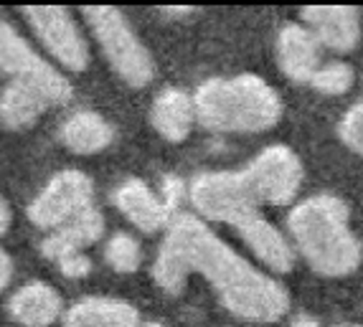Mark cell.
<instances>
[{
    "label": "cell",
    "instance_id": "6da1fadb",
    "mask_svg": "<svg viewBox=\"0 0 363 327\" xmlns=\"http://www.w3.org/2000/svg\"><path fill=\"white\" fill-rule=\"evenodd\" d=\"M191 274L206 279L221 304L239 320L269 325L290 312V292L277 277L236 254L206 221L181 213L157 248L152 282L168 294H178Z\"/></svg>",
    "mask_w": 363,
    "mask_h": 327
},
{
    "label": "cell",
    "instance_id": "7a4b0ae2",
    "mask_svg": "<svg viewBox=\"0 0 363 327\" xmlns=\"http://www.w3.org/2000/svg\"><path fill=\"white\" fill-rule=\"evenodd\" d=\"M287 231L297 254L315 274L340 279L363 261V243L351 229V208L333 193H318L292 206Z\"/></svg>",
    "mask_w": 363,
    "mask_h": 327
},
{
    "label": "cell",
    "instance_id": "3957f363",
    "mask_svg": "<svg viewBox=\"0 0 363 327\" xmlns=\"http://www.w3.org/2000/svg\"><path fill=\"white\" fill-rule=\"evenodd\" d=\"M194 102L201 127L221 134L264 132L282 120V99L257 74L206 79L196 89Z\"/></svg>",
    "mask_w": 363,
    "mask_h": 327
},
{
    "label": "cell",
    "instance_id": "277c9868",
    "mask_svg": "<svg viewBox=\"0 0 363 327\" xmlns=\"http://www.w3.org/2000/svg\"><path fill=\"white\" fill-rule=\"evenodd\" d=\"M82 11H84L89 28L94 30L99 49L104 51L109 67L115 69L117 76L128 81L130 86L150 84L155 76V61L130 25L128 16L120 8L109 6H86Z\"/></svg>",
    "mask_w": 363,
    "mask_h": 327
},
{
    "label": "cell",
    "instance_id": "5b68a950",
    "mask_svg": "<svg viewBox=\"0 0 363 327\" xmlns=\"http://www.w3.org/2000/svg\"><path fill=\"white\" fill-rule=\"evenodd\" d=\"M188 198L201 221L242 229L247 221L262 216L259 200L249 185L244 170H206L191 180Z\"/></svg>",
    "mask_w": 363,
    "mask_h": 327
},
{
    "label": "cell",
    "instance_id": "8992f818",
    "mask_svg": "<svg viewBox=\"0 0 363 327\" xmlns=\"http://www.w3.org/2000/svg\"><path fill=\"white\" fill-rule=\"evenodd\" d=\"M244 176L255 190L259 206H287L297 198L305 180L303 160L287 145H267L244 165Z\"/></svg>",
    "mask_w": 363,
    "mask_h": 327
},
{
    "label": "cell",
    "instance_id": "52a82bcc",
    "mask_svg": "<svg viewBox=\"0 0 363 327\" xmlns=\"http://www.w3.org/2000/svg\"><path fill=\"white\" fill-rule=\"evenodd\" d=\"M91 206H94L91 178L82 170H61L28 206V218L38 229L56 231Z\"/></svg>",
    "mask_w": 363,
    "mask_h": 327
},
{
    "label": "cell",
    "instance_id": "ba28073f",
    "mask_svg": "<svg viewBox=\"0 0 363 327\" xmlns=\"http://www.w3.org/2000/svg\"><path fill=\"white\" fill-rule=\"evenodd\" d=\"M23 16L33 28L36 38L43 43L61 67L69 71H84L89 67V46L79 25L61 6H26Z\"/></svg>",
    "mask_w": 363,
    "mask_h": 327
},
{
    "label": "cell",
    "instance_id": "9c48e42d",
    "mask_svg": "<svg viewBox=\"0 0 363 327\" xmlns=\"http://www.w3.org/2000/svg\"><path fill=\"white\" fill-rule=\"evenodd\" d=\"M274 56L279 71L290 81L310 84L318 69L323 67V46L313 36V30L300 23H285L274 38Z\"/></svg>",
    "mask_w": 363,
    "mask_h": 327
},
{
    "label": "cell",
    "instance_id": "30bf717a",
    "mask_svg": "<svg viewBox=\"0 0 363 327\" xmlns=\"http://www.w3.org/2000/svg\"><path fill=\"white\" fill-rule=\"evenodd\" d=\"M300 18L333 54H351L361 43V16L351 6H305Z\"/></svg>",
    "mask_w": 363,
    "mask_h": 327
},
{
    "label": "cell",
    "instance_id": "8fae6325",
    "mask_svg": "<svg viewBox=\"0 0 363 327\" xmlns=\"http://www.w3.org/2000/svg\"><path fill=\"white\" fill-rule=\"evenodd\" d=\"M112 203L143 234H155L160 229L168 231V226L178 218L176 213L165 206L163 198L152 193L150 185L145 180H140V178L122 180L115 188V193H112Z\"/></svg>",
    "mask_w": 363,
    "mask_h": 327
},
{
    "label": "cell",
    "instance_id": "7c38bea8",
    "mask_svg": "<svg viewBox=\"0 0 363 327\" xmlns=\"http://www.w3.org/2000/svg\"><path fill=\"white\" fill-rule=\"evenodd\" d=\"M239 236L255 259L267 269V274H290L297 264V248L287 234L277 229L272 221L257 216L239 229Z\"/></svg>",
    "mask_w": 363,
    "mask_h": 327
},
{
    "label": "cell",
    "instance_id": "4fadbf2b",
    "mask_svg": "<svg viewBox=\"0 0 363 327\" xmlns=\"http://www.w3.org/2000/svg\"><path fill=\"white\" fill-rule=\"evenodd\" d=\"M0 74L13 79H59L61 74L43 61L11 23L0 21Z\"/></svg>",
    "mask_w": 363,
    "mask_h": 327
},
{
    "label": "cell",
    "instance_id": "5bb4252c",
    "mask_svg": "<svg viewBox=\"0 0 363 327\" xmlns=\"http://www.w3.org/2000/svg\"><path fill=\"white\" fill-rule=\"evenodd\" d=\"M104 234V216L99 213L97 206L86 208L84 213H79L77 218H72L69 224H64L61 229H56L54 234L41 241V254L46 259L56 261L67 259L72 254H82V248L91 246L94 241H99Z\"/></svg>",
    "mask_w": 363,
    "mask_h": 327
},
{
    "label": "cell",
    "instance_id": "9a60e30c",
    "mask_svg": "<svg viewBox=\"0 0 363 327\" xmlns=\"http://www.w3.org/2000/svg\"><path fill=\"white\" fill-rule=\"evenodd\" d=\"M150 122L155 132L168 142H183L191 134L196 120V102L194 94L183 89H163L155 97L150 107Z\"/></svg>",
    "mask_w": 363,
    "mask_h": 327
},
{
    "label": "cell",
    "instance_id": "2e32d148",
    "mask_svg": "<svg viewBox=\"0 0 363 327\" xmlns=\"http://www.w3.org/2000/svg\"><path fill=\"white\" fill-rule=\"evenodd\" d=\"M64 327H140V312L122 299L86 297L69 307Z\"/></svg>",
    "mask_w": 363,
    "mask_h": 327
},
{
    "label": "cell",
    "instance_id": "e0dca14e",
    "mask_svg": "<svg viewBox=\"0 0 363 327\" xmlns=\"http://www.w3.org/2000/svg\"><path fill=\"white\" fill-rule=\"evenodd\" d=\"M8 315L23 327H49L61 315V297L54 287L30 282L11 297Z\"/></svg>",
    "mask_w": 363,
    "mask_h": 327
},
{
    "label": "cell",
    "instance_id": "ac0fdd59",
    "mask_svg": "<svg viewBox=\"0 0 363 327\" xmlns=\"http://www.w3.org/2000/svg\"><path fill=\"white\" fill-rule=\"evenodd\" d=\"M61 142L77 155H94L102 152L104 147L112 145L115 139V130L97 112L82 109L77 115L67 117V122L61 125Z\"/></svg>",
    "mask_w": 363,
    "mask_h": 327
},
{
    "label": "cell",
    "instance_id": "d6986e66",
    "mask_svg": "<svg viewBox=\"0 0 363 327\" xmlns=\"http://www.w3.org/2000/svg\"><path fill=\"white\" fill-rule=\"evenodd\" d=\"M353 84H356V71L348 61L340 59L323 61V67L318 69V74L310 81V86L325 94V97H343L353 89Z\"/></svg>",
    "mask_w": 363,
    "mask_h": 327
},
{
    "label": "cell",
    "instance_id": "ffe728a7",
    "mask_svg": "<svg viewBox=\"0 0 363 327\" xmlns=\"http://www.w3.org/2000/svg\"><path fill=\"white\" fill-rule=\"evenodd\" d=\"M104 261H107L115 272L133 274V272H138L140 261H143V248L135 241V236L120 231V234H115V236L107 241V246H104Z\"/></svg>",
    "mask_w": 363,
    "mask_h": 327
},
{
    "label": "cell",
    "instance_id": "44dd1931",
    "mask_svg": "<svg viewBox=\"0 0 363 327\" xmlns=\"http://www.w3.org/2000/svg\"><path fill=\"white\" fill-rule=\"evenodd\" d=\"M338 137L356 155H363V97L345 109L338 122Z\"/></svg>",
    "mask_w": 363,
    "mask_h": 327
},
{
    "label": "cell",
    "instance_id": "7402d4cb",
    "mask_svg": "<svg viewBox=\"0 0 363 327\" xmlns=\"http://www.w3.org/2000/svg\"><path fill=\"white\" fill-rule=\"evenodd\" d=\"M186 195H188V185L181 180V178L163 176V180H160V198H163V203L176 213V216H181L178 208H181V203L186 200Z\"/></svg>",
    "mask_w": 363,
    "mask_h": 327
},
{
    "label": "cell",
    "instance_id": "603a6c76",
    "mask_svg": "<svg viewBox=\"0 0 363 327\" xmlns=\"http://www.w3.org/2000/svg\"><path fill=\"white\" fill-rule=\"evenodd\" d=\"M59 269L64 277H72V279H82L91 272V259L84 254H72L67 259L59 261Z\"/></svg>",
    "mask_w": 363,
    "mask_h": 327
},
{
    "label": "cell",
    "instance_id": "cb8c5ba5",
    "mask_svg": "<svg viewBox=\"0 0 363 327\" xmlns=\"http://www.w3.org/2000/svg\"><path fill=\"white\" fill-rule=\"evenodd\" d=\"M11 279H13V259L0 248V292L11 285Z\"/></svg>",
    "mask_w": 363,
    "mask_h": 327
},
{
    "label": "cell",
    "instance_id": "d4e9b609",
    "mask_svg": "<svg viewBox=\"0 0 363 327\" xmlns=\"http://www.w3.org/2000/svg\"><path fill=\"white\" fill-rule=\"evenodd\" d=\"M8 226H11V208H8V203L0 195V236L8 231Z\"/></svg>",
    "mask_w": 363,
    "mask_h": 327
},
{
    "label": "cell",
    "instance_id": "484cf974",
    "mask_svg": "<svg viewBox=\"0 0 363 327\" xmlns=\"http://www.w3.org/2000/svg\"><path fill=\"white\" fill-rule=\"evenodd\" d=\"M292 327H320V322L310 315H297L295 320H292Z\"/></svg>",
    "mask_w": 363,
    "mask_h": 327
},
{
    "label": "cell",
    "instance_id": "4316f807",
    "mask_svg": "<svg viewBox=\"0 0 363 327\" xmlns=\"http://www.w3.org/2000/svg\"><path fill=\"white\" fill-rule=\"evenodd\" d=\"M196 8H163V13H168V16H191Z\"/></svg>",
    "mask_w": 363,
    "mask_h": 327
},
{
    "label": "cell",
    "instance_id": "83f0119b",
    "mask_svg": "<svg viewBox=\"0 0 363 327\" xmlns=\"http://www.w3.org/2000/svg\"><path fill=\"white\" fill-rule=\"evenodd\" d=\"M140 327H165V325H160V322H145V325H140Z\"/></svg>",
    "mask_w": 363,
    "mask_h": 327
},
{
    "label": "cell",
    "instance_id": "f1b7e54d",
    "mask_svg": "<svg viewBox=\"0 0 363 327\" xmlns=\"http://www.w3.org/2000/svg\"><path fill=\"white\" fill-rule=\"evenodd\" d=\"M338 327H363V325H338Z\"/></svg>",
    "mask_w": 363,
    "mask_h": 327
}]
</instances>
